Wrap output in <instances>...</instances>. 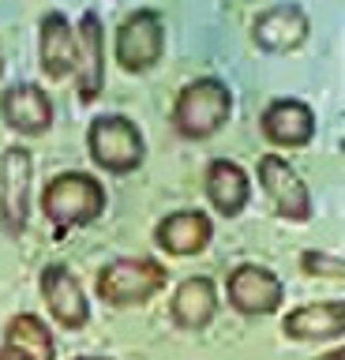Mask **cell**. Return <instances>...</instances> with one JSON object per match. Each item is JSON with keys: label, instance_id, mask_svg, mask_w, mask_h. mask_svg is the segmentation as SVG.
Wrapping results in <instances>:
<instances>
[{"label": "cell", "instance_id": "obj_6", "mask_svg": "<svg viewBox=\"0 0 345 360\" xmlns=\"http://www.w3.org/2000/svg\"><path fill=\"white\" fill-rule=\"evenodd\" d=\"M226 297L240 315L259 319V315H274L282 308L285 285L274 270H266L259 263H240V266H233V274L226 281Z\"/></svg>", "mask_w": 345, "mask_h": 360}, {"label": "cell", "instance_id": "obj_9", "mask_svg": "<svg viewBox=\"0 0 345 360\" xmlns=\"http://www.w3.org/2000/svg\"><path fill=\"white\" fill-rule=\"evenodd\" d=\"M259 184L266 191V199H271V207L285 221H308L311 218V191L282 154L259 158Z\"/></svg>", "mask_w": 345, "mask_h": 360}, {"label": "cell", "instance_id": "obj_24", "mask_svg": "<svg viewBox=\"0 0 345 360\" xmlns=\"http://www.w3.org/2000/svg\"><path fill=\"white\" fill-rule=\"evenodd\" d=\"M0 79H4V56H0Z\"/></svg>", "mask_w": 345, "mask_h": 360}, {"label": "cell", "instance_id": "obj_12", "mask_svg": "<svg viewBox=\"0 0 345 360\" xmlns=\"http://www.w3.org/2000/svg\"><path fill=\"white\" fill-rule=\"evenodd\" d=\"M259 128H263L271 146L293 150V146L311 143V135H315V112H311V105H304L300 98H274L271 105L263 109Z\"/></svg>", "mask_w": 345, "mask_h": 360}, {"label": "cell", "instance_id": "obj_14", "mask_svg": "<svg viewBox=\"0 0 345 360\" xmlns=\"http://www.w3.org/2000/svg\"><path fill=\"white\" fill-rule=\"evenodd\" d=\"M214 236V221L203 210H173L154 225V240L169 255H199Z\"/></svg>", "mask_w": 345, "mask_h": 360}, {"label": "cell", "instance_id": "obj_20", "mask_svg": "<svg viewBox=\"0 0 345 360\" xmlns=\"http://www.w3.org/2000/svg\"><path fill=\"white\" fill-rule=\"evenodd\" d=\"M300 266H304V274H315V278H341L345 274V263L330 252H304L300 255Z\"/></svg>", "mask_w": 345, "mask_h": 360}, {"label": "cell", "instance_id": "obj_5", "mask_svg": "<svg viewBox=\"0 0 345 360\" xmlns=\"http://www.w3.org/2000/svg\"><path fill=\"white\" fill-rule=\"evenodd\" d=\"M117 64L128 75H143L162 60L165 53V19L154 8H136L117 27Z\"/></svg>", "mask_w": 345, "mask_h": 360}, {"label": "cell", "instance_id": "obj_4", "mask_svg": "<svg viewBox=\"0 0 345 360\" xmlns=\"http://www.w3.org/2000/svg\"><path fill=\"white\" fill-rule=\"evenodd\" d=\"M86 150H91L94 165H102L105 173L124 176V173L143 165L147 139H143L139 124H131L120 112H109V117L91 120V128H86Z\"/></svg>", "mask_w": 345, "mask_h": 360}, {"label": "cell", "instance_id": "obj_16", "mask_svg": "<svg viewBox=\"0 0 345 360\" xmlns=\"http://www.w3.org/2000/svg\"><path fill=\"white\" fill-rule=\"evenodd\" d=\"M38 60L49 79H64L75 68V27L64 11H49L38 22Z\"/></svg>", "mask_w": 345, "mask_h": 360}, {"label": "cell", "instance_id": "obj_7", "mask_svg": "<svg viewBox=\"0 0 345 360\" xmlns=\"http://www.w3.org/2000/svg\"><path fill=\"white\" fill-rule=\"evenodd\" d=\"M30 176H34V162H30L27 146H8L0 154V221L8 233H23L30 218Z\"/></svg>", "mask_w": 345, "mask_h": 360}, {"label": "cell", "instance_id": "obj_3", "mask_svg": "<svg viewBox=\"0 0 345 360\" xmlns=\"http://www.w3.org/2000/svg\"><path fill=\"white\" fill-rule=\"evenodd\" d=\"M165 281H169V270L158 259H147V255L113 259L98 274V297L113 304V308H136V304H147L150 297H158Z\"/></svg>", "mask_w": 345, "mask_h": 360}, {"label": "cell", "instance_id": "obj_17", "mask_svg": "<svg viewBox=\"0 0 345 360\" xmlns=\"http://www.w3.org/2000/svg\"><path fill=\"white\" fill-rule=\"evenodd\" d=\"M203 188H207V199L221 218H237V214L248 207V195H252V184H248V173L229 162V158H214L207 165V176H203Z\"/></svg>", "mask_w": 345, "mask_h": 360}, {"label": "cell", "instance_id": "obj_1", "mask_svg": "<svg viewBox=\"0 0 345 360\" xmlns=\"http://www.w3.org/2000/svg\"><path fill=\"white\" fill-rule=\"evenodd\" d=\"M105 210V188L91 173H57L41 191V214L53 221L57 233L79 229L102 218Z\"/></svg>", "mask_w": 345, "mask_h": 360}, {"label": "cell", "instance_id": "obj_8", "mask_svg": "<svg viewBox=\"0 0 345 360\" xmlns=\"http://www.w3.org/2000/svg\"><path fill=\"white\" fill-rule=\"evenodd\" d=\"M72 79H75V94H79L83 105H91L105 86V30H102V19L94 11H83L79 22H75Z\"/></svg>", "mask_w": 345, "mask_h": 360}, {"label": "cell", "instance_id": "obj_21", "mask_svg": "<svg viewBox=\"0 0 345 360\" xmlns=\"http://www.w3.org/2000/svg\"><path fill=\"white\" fill-rule=\"evenodd\" d=\"M0 360H34V356L23 353V349L12 345V342H4V345H0Z\"/></svg>", "mask_w": 345, "mask_h": 360}, {"label": "cell", "instance_id": "obj_11", "mask_svg": "<svg viewBox=\"0 0 345 360\" xmlns=\"http://www.w3.org/2000/svg\"><path fill=\"white\" fill-rule=\"evenodd\" d=\"M38 289H41V300H46L49 315L64 330H83L86 319H91V304H86V292L68 266L49 263L38 278Z\"/></svg>", "mask_w": 345, "mask_h": 360}, {"label": "cell", "instance_id": "obj_15", "mask_svg": "<svg viewBox=\"0 0 345 360\" xmlns=\"http://www.w3.org/2000/svg\"><path fill=\"white\" fill-rule=\"evenodd\" d=\"M282 330L293 342H334V338L345 334V304L341 300L300 304L285 315Z\"/></svg>", "mask_w": 345, "mask_h": 360}, {"label": "cell", "instance_id": "obj_2", "mask_svg": "<svg viewBox=\"0 0 345 360\" xmlns=\"http://www.w3.org/2000/svg\"><path fill=\"white\" fill-rule=\"evenodd\" d=\"M233 112V94L229 86L214 75H199L181 86L173 101V128L184 139H210L214 131L226 128Z\"/></svg>", "mask_w": 345, "mask_h": 360}, {"label": "cell", "instance_id": "obj_22", "mask_svg": "<svg viewBox=\"0 0 345 360\" xmlns=\"http://www.w3.org/2000/svg\"><path fill=\"white\" fill-rule=\"evenodd\" d=\"M319 360H345V349H330V353H323Z\"/></svg>", "mask_w": 345, "mask_h": 360}, {"label": "cell", "instance_id": "obj_13", "mask_svg": "<svg viewBox=\"0 0 345 360\" xmlns=\"http://www.w3.org/2000/svg\"><path fill=\"white\" fill-rule=\"evenodd\" d=\"M0 117L19 135H46L53 124V101L41 86L19 83L0 94Z\"/></svg>", "mask_w": 345, "mask_h": 360}, {"label": "cell", "instance_id": "obj_19", "mask_svg": "<svg viewBox=\"0 0 345 360\" xmlns=\"http://www.w3.org/2000/svg\"><path fill=\"white\" fill-rule=\"evenodd\" d=\"M4 342H12L19 345L23 353H30L34 360H57V345H53V334H49V326L38 319V315H15L12 323L4 326Z\"/></svg>", "mask_w": 345, "mask_h": 360}, {"label": "cell", "instance_id": "obj_18", "mask_svg": "<svg viewBox=\"0 0 345 360\" xmlns=\"http://www.w3.org/2000/svg\"><path fill=\"white\" fill-rule=\"evenodd\" d=\"M173 323L184 326V330H207L218 315V285L210 278H184L173 292Z\"/></svg>", "mask_w": 345, "mask_h": 360}, {"label": "cell", "instance_id": "obj_10", "mask_svg": "<svg viewBox=\"0 0 345 360\" xmlns=\"http://www.w3.org/2000/svg\"><path fill=\"white\" fill-rule=\"evenodd\" d=\"M311 34V19L297 0H282V4L259 11L252 19V41L263 53H293L308 41Z\"/></svg>", "mask_w": 345, "mask_h": 360}, {"label": "cell", "instance_id": "obj_23", "mask_svg": "<svg viewBox=\"0 0 345 360\" xmlns=\"http://www.w3.org/2000/svg\"><path fill=\"white\" fill-rule=\"evenodd\" d=\"M75 360H109V356H75Z\"/></svg>", "mask_w": 345, "mask_h": 360}]
</instances>
